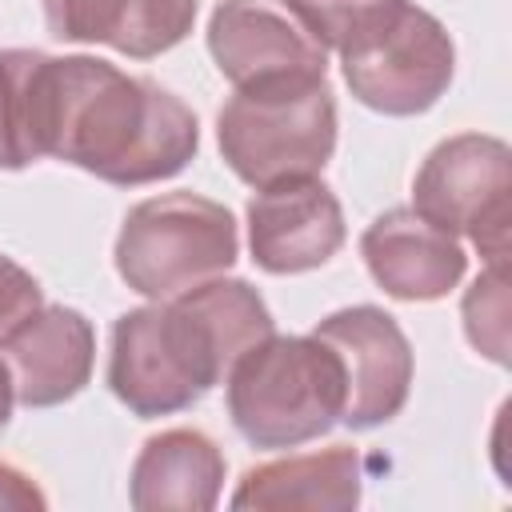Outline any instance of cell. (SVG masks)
I'll use <instances>...</instances> for the list:
<instances>
[{
    "label": "cell",
    "mask_w": 512,
    "mask_h": 512,
    "mask_svg": "<svg viewBox=\"0 0 512 512\" xmlns=\"http://www.w3.org/2000/svg\"><path fill=\"white\" fill-rule=\"evenodd\" d=\"M340 72L364 108L420 116L448 92L456 48L432 12L400 0L340 48Z\"/></svg>",
    "instance_id": "obj_5"
},
{
    "label": "cell",
    "mask_w": 512,
    "mask_h": 512,
    "mask_svg": "<svg viewBox=\"0 0 512 512\" xmlns=\"http://www.w3.org/2000/svg\"><path fill=\"white\" fill-rule=\"evenodd\" d=\"M208 52L236 88L328 76V48L288 0H220L208 20Z\"/></svg>",
    "instance_id": "obj_8"
},
{
    "label": "cell",
    "mask_w": 512,
    "mask_h": 512,
    "mask_svg": "<svg viewBox=\"0 0 512 512\" xmlns=\"http://www.w3.org/2000/svg\"><path fill=\"white\" fill-rule=\"evenodd\" d=\"M360 256L372 280L392 300H408V304L444 300L464 280L468 268L464 244L428 216H420L416 208L380 212L360 236Z\"/></svg>",
    "instance_id": "obj_12"
},
{
    "label": "cell",
    "mask_w": 512,
    "mask_h": 512,
    "mask_svg": "<svg viewBox=\"0 0 512 512\" xmlns=\"http://www.w3.org/2000/svg\"><path fill=\"white\" fill-rule=\"evenodd\" d=\"M48 500H44V492L36 488V480L28 476V472H20V468H12V464H4L0 460V508H16V512H40Z\"/></svg>",
    "instance_id": "obj_21"
},
{
    "label": "cell",
    "mask_w": 512,
    "mask_h": 512,
    "mask_svg": "<svg viewBox=\"0 0 512 512\" xmlns=\"http://www.w3.org/2000/svg\"><path fill=\"white\" fill-rule=\"evenodd\" d=\"M48 32L76 44H108L132 60L176 48L196 24V0H40Z\"/></svg>",
    "instance_id": "obj_14"
},
{
    "label": "cell",
    "mask_w": 512,
    "mask_h": 512,
    "mask_svg": "<svg viewBox=\"0 0 512 512\" xmlns=\"http://www.w3.org/2000/svg\"><path fill=\"white\" fill-rule=\"evenodd\" d=\"M12 404H16V392H12V376H8V364L0 356V432L8 428L12 420Z\"/></svg>",
    "instance_id": "obj_22"
},
{
    "label": "cell",
    "mask_w": 512,
    "mask_h": 512,
    "mask_svg": "<svg viewBox=\"0 0 512 512\" xmlns=\"http://www.w3.org/2000/svg\"><path fill=\"white\" fill-rule=\"evenodd\" d=\"M12 392L28 408H56L84 392L96 364V328L84 312L40 304L0 332Z\"/></svg>",
    "instance_id": "obj_11"
},
{
    "label": "cell",
    "mask_w": 512,
    "mask_h": 512,
    "mask_svg": "<svg viewBox=\"0 0 512 512\" xmlns=\"http://www.w3.org/2000/svg\"><path fill=\"white\" fill-rule=\"evenodd\" d=\"M160 304H164L168 336L204 392L224 384L236 360L276 332L264 296L236 276H212Z\"/></svg>",
    "instance_id": "obj_9"
},
{
    "label": "cell",
    "mask_w": 512,
    "mask_h": 512,
    "mask_svg": "<svg viewBox=\"0 0 512 512\" xmlns=\"http://www.w3.org/2000/svg\"><path fill=\"white\" fill-rule=\"evenodd\" d=\"M224 452L200 428H168L148 436L132 460L128 500L136 512H212L224 492Z\"/></svg>",
    "instance_id": "obj_15"
},
{
    "label": "cell",
    "mask_w": 512,
    "mask_h": 512,
    "mask_svg": "<svg viewBox=\"0 0 512 512\" xmlns=\"http://www.w3.org/2000/svg\"><path fill=\"white\" fill-rule=\"evenodd\" d=\"M196 148V112L176 92L100 56H48L44 156L136 188L184 172Z\"/></svg>",
    "instance_id": "obj_1"
},
{
    "label": "cell",
    "mask_w": 512,
    "mask_h": 512,
    "mask_svg": "<svg viewBox=\"0 0 512 512\" xmlns=\"http://www.w3.org/2000/svg\"><path fill=\"white\" fill-rule=\"evenodd\" d=\"M312 336H320L344 368V412L340 424L368 432L400 416L412 392V344L404 328L376 304H352L324 316Z\"/></svg>",
    "instance_id": "obj_7"
},
{
    "label": "cell",
    "mask_w": 512,
    "mask_h": 512,
    "mask_svg": "<svg viewBox=\"0 0 512 512\" xmlns=\"http://www.w3.org/2000/svg\"><path fill=\"white\" fill-rule=\"evenodd\" d=\"M48 52L0 48V168L20 172L44 156Z\"/></svg>",
    "instance_id": "obj_17"
},
{
    "label": "cell",
    "mask_w": 512,
    "mask_h": 512,
    "mask_svg": "<svg viewBox=\"0 0 512 512\" xmlns=\"http://www.w3.org/2000/svg\"><path fill=\"white\" fill-rule=\"evenodd\" d=\"M108 388L140 420L184 412L208 396L184 368V360L168 336L160 300L116 316L112 352H108Z\"/></svg>",
    "instance_id": "obj_13"
},
{
    "label": "cell",
    "mask_w": 512,
    "mask_h": 512,
    "mask_svg": "<svg viewBox=\"0 0 512 512\" xmlns=\"http://www.w3.org/2000/svg\"><path fill=\"white\" fill-rule=\"evenodd\" d=\"M224 164L252 188L316 176L336 148V96L328 76L236 88L216 116Z\"/></svg>",
    "instance_id": "obj_3"
},
{
    "label": "cell",
    "mask_w": 512,
    "mask_h": 512,
    "mask_svg": "<svg viewBox=\"0 0 512 512\" xmlns=\"http://www.w3.org/2000/svg\"><path fill=\"white\" fill-rule=\"evenodd\" d=\"M288 4L304 16V24L316 32V40L328 52H340L352 36H360L400 0H288Z\"/></svg>",
    "instance_id": "obj_19"
},
{
    "label": "cell",
    "mask_w": 512,
    "mask_h": 512,
    "mask_svg": "<svg viewBox=\"0 0 512 512\" xmlns=\"http://www.w3.org/2000/svg\"><path fill=\"white\" fill-rule=\"evenodd\" d=\"M40 304H44L40 280L24 264H16L12 256L0 252V332L8 324H16L20 316H28L32 308H40Z\"/></svg>",
    "instance_id": "obj_20"
},
{
    "label": "cell",
    "mask_w": 512,
    "mask_h": 512,
    "mask_svg": "<svg viewBox=\"0 0 512 512\" xmlns=\"http://www.w3.org/2000/svg\"><path fill=\"white\" fill-rule=\"evenodd\" d=\"M344 236V208L316 176L276 180L248 200V252L268 276H296L328 264Z\"/></svg>",
    "instance_id": "obj_10"
},
{
    "label": "cell",
    "mask_w": 512,
    "mask_h": 512,
    "mask_svg": "<svg viewBox=\"0 0 512 512\" xmlns=\"http://www.w3.org/2000/svg\"><path fill=\"white\" fill-rule=\"evenodd\" d=\"M112 256L132 292L172 300L236 264V216L200 192H160L128 208Z\"/></svg>",
    "instance_id": "obj_4"
},
{
    "label": "cell",
    "mask_w": 512,
    "mask_h": 512,
    "mask_svg": "<svg viewBox=\"0 0 512 512\" xmlns=\"http://www.w3.org/2000/svg\"><path fill=\"white\" fill-rule=\"evenodd\" d=\"M412 208L444 232L472 240L488 264L508 260L512 148L484 132L440 140L412 180Z\"/></svg>",
    "instance_id": "obj_6"
},
{
    "label": "cell",
    "mask_w": 512,
    "mask_h": 512,
    "mask_svg": "<svg viewBox=\"0 0 512 512\" xmlns=\"http://www.w3.org/2000/svg\"><path fill=\"white\" fill-rule=\"evenodd\" d=\"M364 460L352 444H332L304 456H284L248 468L232 492V508H308L348 512L360 504Z\"/></svg>",
    "instance_id": "obj_16"
},
{
    "label": "cell",
    "mask_w": 512,
    "mask_h": 512,
    "mask_svg": "<svg viewBox=\"0 0 512 512\" xmlns=\"http://www.w3.org/2000/svg\"><path fill=\"white\" fill-rule=\"evenodd\" d=\"M232 428L264 452L320 440L344 412V368L320 336H264L228 372Z\"/></svg>",
    "instance_id": "obj_2"
},
{
    "label": "cell",
    "mask_w": 512,
    "mask_h": 512,
    "mask_svg": "<svg viewBox=\"0 0 512 512\" xmlns=\"http://www.w3.org/2000/svg\"><path fill=\"white\" fill-rule=\"evenodd\" d=\"M464 332L476 352L508 364V260H492L464 292Z\"/></svg>",
    "instance_id": "obj_18"
}]
</instances>
